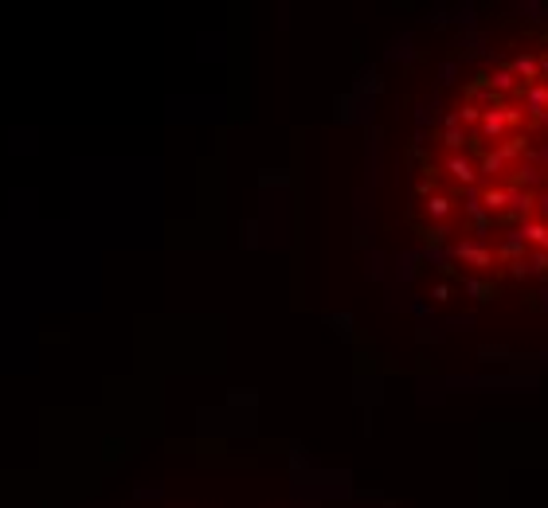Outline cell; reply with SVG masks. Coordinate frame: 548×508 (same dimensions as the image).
<instances>
[{
  "instance_id": "cell-1",
  "label": "cell",
  "mask_w": 548,
  "mask_h": 508,
  "mask_svg": "<svg viewBox=\"0 0 548 508\" xmlns=\"http://www.w3.org/2000/svg\"><path fill=\"white\" fill-rule=\"evenodd\" d=\"M415 227L489 286L548 282V32L482 63L427 134Z\"/></svg>"
}]
</instances>
